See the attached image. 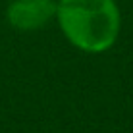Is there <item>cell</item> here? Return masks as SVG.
<instances>
[{
  "label": "cell",
  "mask_w": 133,
  "mask_h": 133,
  "mask_svg": "<svg viewBox=\"0 0 133 133\" xmlns=\"http://www.w3.org/2000/svg\"><path fill=\"white\" fill-rule=\"evenodd\" d=\"M56 17L66 39L83 52H104L120 35L122 17L114 0H60Z\"/></svg>",
  "instance_id": "1"
},
{
  "label": "cell",
  "mask_w": 133,
  "mask_h": 133,
  "mask_svg": "<svg viewBox=\"0 0 133 133\" xmlns=\"http://www.w3.org/2000/svg\"><path fill=\"white\" fill-rule=\"evenodd\" d=\"M56 0H12L6 8V19L17 31H37L56 17Z\"/></svg>",
  "instance_id": "2"
}]
</instances>
